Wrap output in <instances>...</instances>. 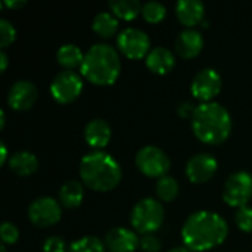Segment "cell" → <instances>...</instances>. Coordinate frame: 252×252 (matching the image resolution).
<instances>
[{
    "mask_svg": "<svg viewBox=\"0 0 252 252\" xmlns=\"http://www.w3.org/2000/svg\"><path fill=\"white\" fill-rule=\"evenodd\" d=\"M83 90L81 77L72 69L58 72L50 84V93L59 103H69L75 100Z\"/></svg>",
    "mask_w": 252,
    "mask_h": 252,
    "instance_id": "8",
    "label": "cell"
},
{
    "mask_svg": "<svg viewBox=\"0 0 252 252\" xmlns=\"http://www.w3.org/2000/svg\"><path fill=\"white\" fill-rule=\"evenodd\" d=\"M136 165L148 177H162L170 170L171 162L168 155L161 148L148 145L137 151Z\"/></svg>",
    "mask_w": 252,
    "mask_h": 252,
    "instance_id": "6",
    "label": "cell"
},
{
    "mask_svg": "<svg viewBox=\"0 0 252 252\" xmlns=\"http://www.w3.org/2000/svg\"><path fill=\"white\" fill-rule=\"evenodd\" d=\"M217 171V159L207 152L195 154L186 164V176L193 183L208 182Z\"/></svg>",
    "mask_w": 252,
    "mask_h": 252,
    "instance_id": "12",
    "label": "cell"
},
{
    "mask_svg": "<svg viewBox=\"0 0 252 252\" xmlns=\"http://www.w3.org/2000/svg\"><path fill=\"white\" fill-rule=\"evenodd\" d=\"M92 27H93L94 32H97L100 37H111L118 30V19L112 13L102 10L94 15Z\"/></svg>",
    "mask_w": 252,
    "mask_h": 252,
    "instance_id": "22",
    "label": "cell"
},
{
    "mask_svg": "<svg viewBox=\"0 0 252 252\" xmlns=\"http://www.w3.org/2000/svg\"><path fill=\"white\" fill-rule=\"evenodd\" d=\"M84 196L83 185L77 180L65 182L59 189V201L66 208H75L81 204Z\"/></svg>",
    "mask_w": 252,
    "mask_h": 252,
    "instance_id": "20",
    "label": "cell"
},
{
    "mask_svg": "<svg viewBox=\"0 0 252 252\" xmlns=\"http://www.w3.org/2000/svg\"><path fill=\"white\" fill-rule=\"evenodd\" d=\"M205 6L201 0H179L176 4V15L179 21L188 27H193L202 21Z\"/></svg>",
    "mask_w": 252,
    "mask_h": 252,
    "instance_id": "18",
    "label": "cell"
},
{
    "mask_svg": "<svg viewBox=\"0 0 252 252\" xmlns=\"http://www.w3.org/2000/svg\"><path fill=\"white\" fill-rule=\"evenodd\" d=\"M192 130L201 142L219 145L232 131V117L219 102H202L192 114Z\"/></svg>",
    "mask_w": 252,
    "mask_h": 252,
    "instance_id": "2",
    "label": "cell"
},
{
    "mask_svg": "<svg viewBox=\"0 0 252 252\" xmlns=\"http://www.w3.org/2000/svg\"><path fill=\"white\" fill-rule=\"evenodd\" d=\"M3 4L7 7H21L25 4V0H4Z\"/></svg>",
    "mask_w": 252,
    "mask_h": 252,
    "instance_id": "32",
    "label": "cell"
},
{
    "mask_svg": "<svg viewBox=\"0 0 252 252\" xmlns=\"http://www.w3.org/2000/svg\"><path fill=\"white\" fill-rule=\"evenodd\" d=\"M167 252H189V250L186 247H176V248H171L170 251Z\"/></svg>",
    "mask_w": 252,
    "mask_h": 252,
    "instance_id": "35",
    "label": "cell"
},
{
    "mask_svg": "<svg viewBox=\"0 0 252 252\" xmlns=\"http://www.w3.org/2000/svg\"><path fill=\"white\" fill-rule=\"evenodd\" d=\"M118 49L130 59H139L149 53L151 40L149 35L136 27H127L124 28L118 37H117Z\"/></svg>",
    "mask_w": 252,
    "mask_h": 252,
    "instance_id": "9",
    "label": "cell"
},
{
    "mask_svg": "<svg viewBox=\"0 0 252 252\" xmlns=\"http://www.w3.org/2000/svg\"><path fill=\"white\" fill-rule=\"evenodd\" d=\"M37 99V87L30 80L15 81L7 92V103L16 111L30 109Z\"/></svg>",
    "mask_w": 252,
    "mask_h": 252,
    "instance_id": "13",
    "label": "cell"
},
{
    "mask_svg": "<svg viewBox=\"0 0 252 252\" xmlns=\"http://www.w3.org/2000/svg\"><path fill=\"white\" fill-rule=\"evenodd\" d=\"M145 252H158L161 250V241L154 236L152 233L143 235L140 238V245H139Z\"/></svg>",
    "mask_w": 252,
    "mask_h": 252,
    "instance_id": "30",
    "label": "cell"
},
{
    "mask_svg": "<svg viewBox=\"0 0 252 252\" xmlns=\"http://www.w3.org/2000/svg\"><path fill=\"white\" fill-rule=\"evenodd\" d=\"M105 242L94 236H84L75 242H72L68 248V252H105Z\"/></svg>",
    "mask_w": 252,
    "mask_h": 252,
    "instance_id": "25",
    "label": "cell"
},
{
    "mask_svg": "<svg viewBox=\"0 0 252 252\" xmlns=\"http://www.w3.org/2000/svg\"><path fill=\"white\" fill-rule=\"evenodd\" d=\"M155 190H157V195L161 201H173L177 193H179V183L174 177L171 176H162L158 179L157 182V186H155Z\"/></svg>",
    "mask_w": 252,
    "mask_h": 252,
    "instance_id": "24",
    "label": "cell"
},
{
    "mask_svg": "<svg viewBox=\"0 0 252 252\" xmlns=\"http://www.w3.org/2000/svg\"><path fill=\"white\" fill-rule=\"evenodd\" d=\"M83 75L99 86L112 84L120 75L121 61L115 47L108 43H96L84 53L80 66Z\"/></svg>",
    "mask_w": 252,
    "mask_h": 252,
    "instance_id": "4",
    "label": "cell"
},
{
    "mask_svg": "<svg viewBox=\"0 0 252 252\" xmlns=\"http://www.w3.org/2000/svg\"><path fill=\"white\" fill-rule=\"evenodd\" d=\"M252 198V176L247 171L230 174L223 188V199L230 207H247Z\"/></svg>",
    "mask_w": 252,
    "mask_h": 252,
    "instance_id": "7",
    "label": "cell"
},
{
    "mask_svg": "<svg viewBox=\"0 0 252 252\" xmlns=\"http://www.w3.org/2000/svg\"><path fill=\"white\" fill-rule=\"evenodd\" d=\"M80 177L87 188L97 192H106L112 190L120 183L123 171L114 157L94 149L81 158Z\"/></svg>",
    "mask_w": 252,
    "mask_h": 252,
    "instance_id": "3",
    "label": "cell"
},
{
    "mask_svg": "<svg viewBox=\"0 0 252 252\" xmlns=\"http://www.w3.org/2000/svg\"><path fill=\"white\" fill-rule=\"evenodd\" d=\"M56 59H58V62H59L63 68L72 69V68H75V66H81L83 59H84V53L81 52V49H80L77 44L66 43V44H62V46L58 49Z\"/></svg>",
    "mask_w": 252,
    "mask_h": 252,
    "instance_id": "21",
    "label": "cell"
},
{
    "mask_svg": "<svg viewBox=\"0 0 252 252\" xmlns=\"http://www.w3.org/2000/svg\"><path fill=\"white\" fill-rule=\"evenodd\" d=\"M0 252H6V247H4V245L0 247Z\"/></svg>",
    "mask_w": 252,
    "mask_h": 252,
    "instance_id": "37",
    "label": "cell"
},
{
    "mask_svg": "<svg viewBox=\"0 0 252 252\" xmlns=\"http://www.w3.org/2000/svg\"><path fill=\"white\" fill-rule=\"evenodd\" d=\"M111 126L103 118H93L84 127V139L94 149L106 146L111 140Z\"/></svg>",
    "mask_w": 252,
    "mask_h": 252,
    "instance_id": "16",
    "label": "cell"
},
{
    "mask_svg": "<svg viewBox=\"0 0 252 252\" xmlns=\"http://www.w3.org/2000/svg\"><path fill=\"white\" fill-rule=\"evenodd\" d=\"M139 245L137 235L126 227H114L105 236V247L111 252H134Z\"/></svg>",
    "mask_w": 252,
    "mask_h": 252,
    "instance_id": "14",
    "label": "cell"
},
{
    "mask_svg": "<svg viewBox=\"0 0 252 252\" xmlns=\"http://www.w3.org/2000/svg\"><path fill=\"white\" fill-rule=\"evenodd\" d=\"M202 46H204L202 34L193 28H186L180 31L176 38V52L186 59L195 58L202 50Z\"/></svg>",
    "mask_w": 252,
    "mask_h": 252,
    "instance_id": "15",
    "label": "cell"
},
{
    "mask_svg": "<svg viewBox=\"0 0 252 252\" xmlns=\"http://www.w3.org/2000/svg\"><path fill=\"white\" fill-rule=\"evenodd\" d=\"M111 10L115 16L121 19H134L142 12V3L139 0H111L109 1Z\"/></svg>",
    "mask_w": 252,
    "mask_h": 252,
    "instance_id": "23",
    "label": "cell"
},
{
    "mask_svg": "<svg viewBox=\"0 0 252 252\" xmlns=\"http://www.w3.org/2000/svg\"><path fill=\"white\" fill-rule=\"evenodd\" d=\"M43 250H44V252H65L66 251V244L59 236H50L44 241Z\"/></svg>",
    "mask_w": 252,
    "mask_h": 252,
    "instance_id": "31",
    "label": "cell"
},
{
    "mask_svg": "<svg viewBox=\"0 0 252 252\" xmlns=\"http://www.w3.org/2000/svg\"><path fill=\"white\" fill-rule=\"evenodd\" d=\"M15 37H16V30L12 25V22L1 18L0 19V47L4 49L9 44H12Z\"/></svg>",
    "mask_w": 252,
    "mask_h": 252,
    "instance_id": "27",
    "label": "cell"
},
{
    "mask_svg": "<svg viewBox=\"0 0 252 252\" xmlns=\"http://www.w3.org/2000/svg\"><path fill=\"white\" fill-rule=\"evenodd\" d=\"M9 167L15 174L25 177V176H31L37 170L38 159L30 151H18L10 157Z\"/></svg>",
    "mask_w": 252,
    "mask_h": 252,
    "instance_id": "19",
    "label": "cell"
},
{
    "mask_svg": "<svg viewBox=\"0 0 252 252\" xmlns=\"http://www.w3.org/2000/svg\"><path fill=\"white\" fill-rule=\"evenodd\" d=\"M0 233H1V241L4 244H15L18 241V238H19L18 227L13 223H9V221H4L1 224Z\"/></svg>",
    "mask_w": 252,
    "mask_h": 252,
    "instance_id": "29",
    "label": "cell"
},
{
    "mask_svg": "<svg viewBox=\"0 0 252 252\" xmlns=\"http://www.w3.org/2000/svg\"><path fill=\"white\" fill-rule=\"evenodd\" d=\"M229 233L226 220L213 211H196L190 214L183 227L182 238L186 248L193 251H207L220 245Z\"/></svg>",
    "mask_w": 252,
    "mask_h": 252,
    "instance_id": "1",
    "label": "cell"
},
{
    "mask_svg": "<svg viewBox=\"0 0 252 252\" xmlns=\"http://www.w3.org/2000/svg\"><path fill=\"white\" fill-rule=\"evenodd\" d=\"M6 68H7V55L4 50H1L0 52V72L6 71Z\"/></svg>",
    "mask_w": 252,
    "mask_h": 252,
    "instance_id": "33",
    "label": "cell"
},
{
    "mask_svg": "<svg viewBox=\"0 0 252 252\" xmlns=\"http://www.w3.org/2000/svg\"><path fill=\"white\" fill-rule=\"evenodd\" d=\"M165 13H167L165 4H162L161 1H157V0L146 1L142 7V15L148 22H154V24L159 22L164 19Z\"/></svg>",
    "mask_w": 252,
    "mask_h": 252,
    "instance_id": "26",
    "label": "cell"
},
{
    "mask_svg": "<svg viewBox=\"0 0 252 252\" xmlns=\"http://www.w3.org/2000/svg\"><path fill=\"white\" fill-rule=\"evenodd\" d=\"M62 216L61 205L50 196H41L34 199L28 207V217L32 224L47 227L59 221Z\"/></svg>",
    "mask_w": 252,
    "mask_h": 252,
    "instance_id": "10",
    "label": "cell"
},
{
    "mask_svg": "<svg viewBox=\"0 0 252 252\" xmlns=\"http://www.w3.org/2000/svg\"><path fill=\"white\" fill-rule=\"evenodd\" d=\"M6 159H7V148H6L4 142H1L0 143V164L3 165L6 162Z\"/></svg>",
    "mask_w": 252,
    "mask_h": 252,
    "instance_id": "34",
    "label": "cell"
},
{
    "mask_svg": "<svg viewBox=\"0 0 252 252\" xmlns=\"http://www.w3.org/2000/svg\"><path fill=\"white\" fill-rule=\"evenodd\" d=\"M130 220L137 232L143 235H149L161 227L164 221V208L161 202H158L157 199L143 198L137 201L136 205L133 207Z\"/></svg>",
    "mask_w": 252,
    "mask_h": 252,
    "instance_id": "5",
    "label": "cell"
},
{
    "mask_svg": "<svg viewBox=\"0 0 252 252\" xmlns=\"http://www.w3.org/2000/svg\"><path fill=\"white\" fill-rule=\"evenodd\" d=\"M176 58L171 50L162 46H157L146 55V66L157 74H167L173 69Z\"/></svg>",
    "mask_w": 252,
    "mask_h": 252,
    "instance_id": "17",
    "label": "cell"
},
{
    "mask_svg": "<svg viewBox=\"0 0 252 252\" xmlns=\"http://www.w3.org/2000/svg\"><path fill=\"white\" fill-rule=\"evenodd\" d=\"M235 221L238 227L244 232H252V208L251 207H242L235 214Z\"/></svg>",
    "mask_w": 252,
    "mask_h": 252,
    "instance_id": "28",
    "label": "cell"
},
{
    "mask_svg": "<svg viewBox=\"0 0 252 252\" xmlns=\"http://www.w3.org/2000/svg\"><path fill=\"white\" fill-rule=\"evenodd\" d=\"M221 84V75L214 68H204L193 77L190 90L192 94L199 100L211 102V99L220 93Z\"/></svg>",
    "mask_w": 252,
    "mask_h": 252,
    "instance_id": "11",
    "label": "cell"
},
{
    "mask_svg": "<svg viewBox=\"0 0 252 252\" xmlns=\"http://www.w3.org/2000/svg\"><path fill=\"white\" fill-rule=\"evenodd\" d=\"M4 121H6V115H4V111L1 109V111H0V127H1V128L4 127Z\"/></svg>",
    "mask_w": 252,
    "mask_h": 252,
    "instance_id": "36",
    "label": "cell"
}]
</instances>
